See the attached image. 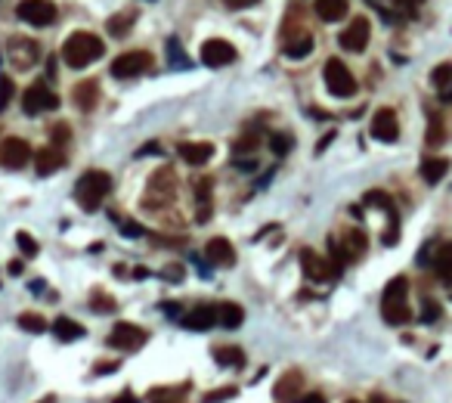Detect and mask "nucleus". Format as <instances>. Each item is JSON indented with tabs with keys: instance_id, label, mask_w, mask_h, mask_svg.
<instances>
[{
	"instance_id": "1",
	"label": "nucleus",
	"mask_w": 452,
	"mask_h": 403,
	"mask_svg": "<svg viewBox=\"0 0 452 403\" xmlns=\"http://www.w3.org/2000/svg\"><path fill=\"white\" fill-rule=\"evenodd\" d=\"M105 53V43L93 31H72L62 41V62L68 68H87Z\"/></svg>"
},
{
	"instance_id": "2",
	"label": "nucleus",
	"mask_w": 452,
	"mask_h": 403,
	"mask_svg": "<svg viewBox=\"0 0 452 403\" xmlns=\"http://www.w3.org/2000/svg\"><path fill=\"white\" fill-rule=\"evenodd\" d=\"M381 316L390 326H406L412 320V310H409V279L406 276H394L384 285L381 295Z\"/></svg>"
},
{
	"instance_id": "3",
	"label": "nucleus",
	"mask_w": 452,
	"mask_h": 403,
	"mask_svg": "<svg viewBox=\"0 0 452 403\" xmlns=\"http://www.w3.org/2000/svg\"><path fill=\"white\" fill-rule=\"evenodd\" d=\"M111 192V177L105 171H87L74 183V202L84 211H96Z\"/></svg>"
},
{
	"instance_id": "4",
	"label": "nucleus",
	"mask_w": 452,
	"mask_h": 403,
	"mask_svg": "<svg viewBox=\"0 0 452 403\" xmlns=\"http://www.w3.org/2000/svg\"><path fill=\"white\" fill-rule=\"evenodd\" d=\"M173 192H177V177H173V171L171 167H158V171L149 177L146 196H142V208H149V211L164 208V205L173 202Z\"/></svg>"
},
{
	"instance_id": "5",
	"label": "nucleus",
	"mask_w": 452,
	"mask_h": 403,
	"mask_svg": "<svg viewBox=\"0 0 452 403\" xmlns=\"http://www.w3.org/2000/svg\"><path fill=\"white\" fill-rule=\"evenodd\" d=\"M322 78H325V87L332 96H353L356 93V78H353V72L344 65V59H338V56H332V59L325 62V68H322Z\"/></svg>"
},
{
	"instance_id": "6",
	"label": "nucleus",
	"mask_w": 452,
	"mask_h": 403,
	"mask_svg": "<svg viewBox=\"0 0 452 403\" xmlns=\"http://www.w3.org/2000/svg\"><path fill=\"white\" fill-rule=\"evenodd\" d=\"M53 109H59V96H56L43 81H34L31 87L22 90V112L25 115H41V112H53Z\"/></svg>"
},
{
	"instance_id": "7",
	"label": "nucleus",
	"mask_w": 452,
	"mask_h": 403,
	"mask_svg": "<svg viewBox=\"0 0 452 403\" xmlns=\"http://www.w3.org/2000/svg\"><path fill=\"white\" fill-rule=\"evenodd\" d=\"M152 62H155L152 53H146V50H127V53L111 59L109 72L115 74V78H136V74H146L149 68H152Z\"/></svg>"
},
{
	"instance_id": "8",
	"label": "nucleus",
	"mask_w": 452,
	"mask_h": 403,
	"mask_svg": "<svg viewBox=\"0 0 452 403\" xmlns=\"http://www.w3.org/2000/svg\"><path fill=\"white\" fill-rule=\"evenodd\" d=\"M28 161H34V152H31L28 140H22V136H6V140L0 143V167H6V171H22Z\"/></svg>"
},
{
	"instance_id": "9",
	"label": "nucleus",
	"mask_w": 452,
	"mask_h": 403,
	"mask_svg": "<svg viewBox=\"0 0 452 403\" xmlns=\"http://www.w3.org/2000/svg\"><path fill=\"white\" fill-rule=\"evenodd\" d=\"M16 16L22 19V22L34 25V28H47V25L56 22V3L53 0H22V3L16 6Z\"/></svg>"
},
{
	"instance_id": "10",
	"label": "nucleus",
	"mask_w": 452,
	"mask_h": 403,
	"mask_svg": "<svg viewBox=\"0 0 452 403\" xmlns=\"http://www.w3.org/2000/svg\"><path fill=\"white\" fill-rule=\"evenodd\" d=\"M149 341V332L142 326H136V322H115L109 332V344L118 347V351H140L142 344Z\"/></svg>"
},
{
	"instance_id": "11",
	"label": "nucleus",
	"mask_w": 452,
	"mask_h": 403,
	"mask_svg": "<svg viewBox=\"0 0 452 403\" xmlns=\"http://www.w3.org/2000/svg\"><path fill=\"white\" fill-rule=\"evenodd\" d=\"M369 37H372V25L365 16H356L344 31L338 34V43L347 50V53H363L369 47Z\"/></svg>"
},
{
	"instance_id": "12",
	"label": "nucleus",
	"mask_w": 452,
	"mask_h": 403,
	"mask_svg": "<svg viewBox=\"0 0 452 403\" xmlns=\"http://www.w3.org/2000/svg\"><path fill=\"white\" fill-rule=\"evenodd\" d=\"M202 62L208 68H223V65H233L235 62V47L223 37H211V41L202 43Z\"/></svg>"
},
{
	"instance_id": "13",
	"label": "nucleus",
	"mask_w": 452,
	"mask_h": 403,
	"mask_svg": "<svg viewBox=\"0 0 452 403\" xmlns=\"http://www.w3.org/2000/svg\"><path fill=\"white\" fill-rule=\"evenodd\" d=\"M301 267H303V273H307V279H313V282H328V279L338 276L332 260L319 258L313 248H301Z\"/></svg>"
},
{
	"instance_id": "14",
	"label": "nucleus",
	"mask_w": 452,
	"mask_h": 403,
	"mask_svg": "<svg viewBox=\"0 0 452 403\" xmlns=\"http://www.w3.org/2000/svg\"><path fill=\"white\" fill-rule=\"evenodd\" d=\"M372 136L375 140H381V143H394L396 136H400V121H396V112L394 109H378L375 115H372Z\"/></svg>"
},
{
	"instance_id": "15",
	"label": "nucleus",
	"mask_w": 452,
	"mask_h": 403,
	"mask_svg": "<svg viewBox=\"0 0 452 403\" xmlns=\"http://www.w3.org/2000/svg\"><path fill=\"white\" fill-rule=\"evenodd\" d=\"M192 202H195V220L198 223H208L211 220V208H214V202H211V192H214V180L211 177H202L195 180V186H192Z\"/></svg>"
},
{
	"instance_id": "16",
	"label": "nucleus",
	"mask_w": 452,
	"mask_h": 403,
	"mask_svg": "<svg viewBox=\"0 0 452 403\" xmlns=\"http://www.w3.org/2000/svg\"><path fill=\"white\" fill-rule=\"evenodd\" d=\"M10 59H12V65H19V68H28V65H34L37 59H41V47H37V41H28V37H12L10 41Z\"/></svg>"
},
{
	"instance_id": "17",
	"label": "nucleus",
	"mask_w": 452,
	"mask_h": 403,
	"mask_svg": "<svg viewBox=\"0 0 452 403\" xmlns=\"http://www.w3.org/2000/svg\"><path fill=\"white\" fill-rule=\"evenodd\" d=\"M99 96H103V90H99V84L93 78L78 81V84H74V90H72V99H74V105H78L80 112H93V109H96Z\"/></svg>"
},
{
	"instance_id": "18",
	"label": "nucleus",
	"mask_w": 452,
	"mask_h": 403,
	"mask_svg": "<svg viewBox=\"0 0 452 403\" xmlns=\"http://www.w3.org/2000/svg\"><path fill=\"white\" fill-rule=\"evenodd\" d=\"M301 384H303V375L297 369H288L279 375L276 388H272V397H276L279 403H294V397L301 394Z\"/></svg>"
},
{
	"instance_id": "19",
	"label": "nucleus",
	"mask_w": 452,
	"mask_h": 403,
	"mask_svg": "<svg viewBox=\"0 0 452 403\" xmlns=\"http://www.w3.org/2000/svg\"><path fill=\"white\" fill-rule=\"evenodd\" d=\"M177 149H180V158H183L186 165H192V167H202V165H208V161L214 158V146L204 143V140H198V143L186 140V143H180Z\"/></svg>"
},
{
	"instance_id": "20",
	"label": "nucleus",
	"mask_w": 452,
	"mask_h": 403,
	"mask_svg": "<svg viewBox=\"0 0 452 403\" xmlns=\"http://www.w3.org/2000/svg\"><path fill=\"white\" fill-rule=\"evenodd\" d=\"M204 258H208L214 267H233L235 264V248L229 245V239L214 236V239H208V245H204Z\"/></svg>"
},
{
	"instance_id": "21",
	"label": "nucleus",
	"mask_w": 452,
	"mask_h": 403,
	"mask_svg": "<svg viewBox=\"0 0 452 403\" xmlns=\"http://www.w3.org/2000/svg\"><path fill=\"white\" fill-rule=\"evenodd\" d=\"M183 322L186 329H192V332H204V329H211V326H217V304H202V307H195V310H189V313L183 316Z\"/></svg>"
},
{
	"instance_id": "22",
	"label": "nucleus",
	"mask_w": 452,
	"mask_h": 403,
	"mask_svg": "<svg viewBox=\"0 0 452 403\" xmlns=\"http://www.w3.org/2000/svg\"><path fill=\"white\" fill-rule=\"evenodd\" d=\"M65 165V152L56 146H43L41 152H34V167L41 177H47V174H56L59 167Z\"/></svg>"
},
{
	"instance_id": "23",
	"label": "nucleus",
	"mask_w": 452,
	"mask_h": 403,
	"mask_svg": "<svg viewBox=\"0 0 452 403\" xmlns=\"http://www.w3.org/2000/svg\"><path fill=\"white\" fill-rule=\"evenodd\" d=\"M433 273L443 285H452V239L443 242L437 248V258H433Z\"/></svg>"
},
{
	"instance_id": "24",
	"label": "nucleus",
	"mask_w": 452,
	"mask_h": 403,
	"mask_svg": "<svg viewBox=\"0 0 452 403\" xmlns=\"http://www.w3.org/2000/svg\"><path fill=\"white\" fill-rule=\"evenodd\" d=\"M217 320H220L223 329H239L241 320H245V310L235 301H223V304H217Z\"/></svg>"
},
{
	"instance_id": "25",
	"label": "nucleus",
	"mask_w": 452,
	"mask_h": 403,
	"mask_svg": "<svg viewBox=\"0 0 452 403\" xmlns=\"http://www.w3.org/2000/svg\"><path fill=\"white\" fill-rule=\"evenodd\" d=\"M214 360L226 369H239V366H245V351L239 344H220L214 347Z\"/></svg>"
},
{
	"instance_id": "26",
	"label": "nucleus",
	"mask_w": 452,
	"mask_h": 403,
	"mask_svg": "<svg viewBox=\"0 0 452 403\" xmlns=\"http://www.w3.org/2000/svg\"><path fill=\"white\" fill-rule=\"evenodd\" d=\"M316 16L322 22H341L347 16V0H316Z\"/></svg>"
},
{
	"instance_id": "27",
	"label": "nucleus",
	"mask_w": 452,
	"mask_h": 403,
	"mask_svg": "<svg viewBox=\"0 0 452 403\" xmlns=\"http://www.w3.org/2000/svg\"><path fill=\"white\" fill-rule=\"evenodd\" d=\"M341 245H344V251L350 254V260H356V258H363L365 248H369V236H365L363 229H347Z\"/></svg>"
},
{
	"instance_id": "28",
	"label": "nucleus",
	"mask_w": 452,
	"mask_h": 403,
	"mask_svg": "<svg viewBox=\"0 0 452 403\" xmlns=\"http://www.w3.org/2000/svg\"><path fill=\"white\" fill-rule=\"evenodd\" d=\"M53 335L59 341H74V338H84V326L74 320H68V316H56L53 320Z\"/></svg>"
},
{
	"instance_id": "29",
	"label": "nucleus",
	"mask_w": 452,
	"mask_h": 403,
	"mask_svg": "<svg viewBox=\"0 0 452 403\" xmlns=\"http://www.w3.org/2000/svg\"><path fill=\"white\" fill-rule=\"evenodd\" d=\"M446 171H449V161L446 158H424L421 161V177H424V183H440V180L446 177Z\"/></svg>"
},
{
	"instance_id": "30",
	"label": "nucleus",
	"mask_w": 452,
	"mask_h": 403,
	"mask_svg": "<svg viewBox=\"0 0 452 403\" xmlns=\"http://www.w3.org/2000/svg\"><path fill=\"white\" fill-rule=\"evenodd\" d=\"M282 53L288 56V59H303V56H310V53H313V37H310V34L291 37V41H285Z\"/></svg>"
},
{
	"instance_id": "31",
	"label": "nucleus",
	"mask_w": 452,
	"mask_h": 403,
	"mask_svg": "<svg viewBox=\"0 0 452 403\" xmlns=\"http://www.w3.org/2000/svg\"><path fill=\"white\" fill-rule=\"evenodd\" d=\"M105 28H109V34L111 37H124V34H130V28H133V12L130 10H124V12H115V16L105 22Z\"/></svg>"
},
{
	"instance_id": "32",
	"label": "nucleus",
	"mask_w": 452,
	"mask_h": 403,
	"mask_svg": "<svg viewBox=\"0 0 452 403\" xmlns=\"http://www.w3.org/2000/svg\"><path fill=\"white\" fill-rule=\"evenodd\" d=\"M19 329L28 335H43L47 332V320L41 313H19Z\"/></svg>"
},
{
	"instance_id": "33",
	"label": "nucleus",
	"mask_w": 452,
	"mask_h": 403,
	"mask_svg": "<svg viewBox=\"0 0 452 403\" xmlns=\"http://www.w3.org/2000/svg\"><path fill=\"white\" fill-rule=\"evenodd\" d=\"M363 202L369 205V208H384V211H387L390 217L396 214V211H394V202H390V198H387V192H381V189H372V192H365V198H363Z\"/></svg>"
},
{
	"instance_id": "34",
	"label": "nucleus",
	"mask_w": 452,
	"mask_h": 403,
	"mask_svg": "<svg viewBox=\"0 0 452 403\" xmlns=\"http://www.w3.org/2000/svg\"><path fill=\"white\" fill-rule=\"evenodd\" d=\"M257 146H260V130H254V127H251L248 134H241L239 140H235V155H241V152L251 155Z\"/></svg>"
},
{
	"instance_id": "35",
	"label": "nucleus",
	"mask_w": 452,
	"mask_h": 403,
	"mask_svg": "<svg viewBox=\"0 0 452 403\" xmlns=\"http://www.w3.org/2000/svg\"><path fill=\"white\" fill-rule=\"evenodd\" d=\"M431 84L437 87V90H446V87L452 84V62H440V65L433 68V74H431Z\"/></svg>"
},
{
	"instance_id": "36",
	"label": "nucleus",
	"mask_w": 452,
	"mask_h": 403,
	"mask_svg": "<svg viewBox=\"0 0 452 403\" xmlns=\"http://www.w3.org/2000/svg\"><path fill=\"white\" fill-rule=\"evenodd\" d=\"M90 307L96 310V313H115V298L111 295H105V291H93V298H90Z\"/></svg>"
},
{
	"instance_id": "37",
	"label": "nucleus",
	"mask_w": 452,
	"mask_h": 403,
	"mask_svg": "<svg viewBox=\"0 0 452 403\" xmlns=\"http://www.w3.org/2000/svg\"><path fill=\"white\" fill-rule=\"evenodd\" d=\"M167 62H171V65H177V68H186V65H189V59L183 56V50H180V41H177V37H171V41H167Z\"/></svg>"
},
{
	"instance_id": "38",
	"label": "nucleus",
	"mask_w": 452,
	"mask_h": 403,
	"mask_svg": "<svg viewBox=\"0 0 452 403\" xmlns=\"http://www.w3.org/2000/svg\"><path fill=\"white\" fill-rule=\"evenodd\" d=\"M118 229H121V236H127V239H142V236H146V227L136 220H127V217L118 220Z\"/></svg>"
},
{
	"instance_id": "39",
	"label": "nucleus",
	"mask_w": 452,
	"mask_h": 403,
	"mask_svg": "<svg viewBox=\"0 0 452 403\" xmlns=\"http://www.w3.org/2000/svg\"><path fill=\"white\" fill-rule=\"evenodd\" d=\"M12 96H16V84H12V78L10 74H0V112L12 103Z\"/></svg>"
},
{
	"instance_id": "40",
	"label": "nucleus",
	"mask_w": 452,
	"mask_h": 403,
	"mask_svg": "<svg viewBox=\"0 0 452 403\" xmlns=\"http://www.w3.org/2000/svg\"><path fill=\"white\" fill-rule=\"evenodd\" d=\"M291 146H294V136L291 134H270V149L276 155H285Z\"/></svg>"
},
{
	"instance_id": "41",
	"label": "nucleus",
	"mask_w": 452,
	"mask_h": 403,
	"mask_svg": "<svg viewBox=\"0 0 452 403\" xmlns=\"http://www.w3.org/2000/svg\"><path fill=\"white\" fill-rule=\"evenodd\" d=\"M239 394V388H217V391H208L202 403H223V400H233Z\"/></svg>"
},
{
	"instance_id": "42",
	"label": "nucleus",
	"mask_w": 452,
	"mask_h": 403,
	"mask_svg": "<svg viewBox=\"0 0 452 403\" xmlns=\"http://www.w3.org/2000/svg\"><path fill=\"white\" fill-rule=\"evenodd\" d=\"M443 140V121L437 115H431V127H427V146H440Z\"/></svg>"
},
{
	"instance_id": "43",
	"label": "nucleus",
	"mask_w": 452,
	"mask_h": 403,
	"mask_svg": "<svg viewBox=\"0 0 452 403\" xmlns=\"http://www.w3.org/2000/svg\"><path fill=\"white\" fill-rule=\"evenodd\" d=\"M437 320H440V304L424 298V304H421V322H437Z\"/></svg>"
},
{
	"instance_id": "44",
	"label": "nucleus",
	"mask_w": 452,
	"mask_h": 403,
	"mask_svg": "<svg viewBox=\"0 0 452 403\" xmlns=\"http://www.w3.org/2000/svg\"><path fill=\"white\" fill-rule=\"evenodd\" d=\"M68 143H72V130H68L65 124H56V127H53V146L56 149H65Z\"/></svg>"
},
{
	"instance_id": "45",
	"label": "nucleus",
	"mask_w": 452,
	"mask_h": 403,
	"mask_svg": "<svg viewBox=\"0 0 452 403\" xmlns=\"http://www.w3.org/2000/svg\"><path fill=\"white\" fill-rule=\"evenodd\" d=\"M16 242H19V248L25 251V258H34V254H37V242L31 239L28 233H19V236H16Z\"/></svg>"
},
{
	"instance_id": "46",
	"label": "nucleus",
	"mask_w": 452,
	"mask_h": 403,
	"mask_svg": "<svg viewBox=\"0 0 452 403\" xmlns=\"http://www.w3.org/2000/svg\"><path fill=\"white\" fill-rule=\"evenodd\" d=\"M294 403H325V397L319 394V391H310V394H301Z\"/></svg>"
},
{
	"instance_id": "47",
	"label": "nucleus",
	"mask_w": 452,
	"mask_h": 403,
	"mask_svg": "<svg viewBox=\"0 0 452 403\" xmlns=\"http://www.w3.org/2000/svg\"><path fill=\"white\" fill-rule=\"evenodd\" d=\"M223 3H226L229 10H245V6H254L257 0H223Z\"/></svg>"
},
{
	"instance_id": "48",
	"label": "nucleus",
	"mask_w": 452,
	"mask_h": 403,
	"mask_svg": "<svg viewBox=\"0 0 452 403\" xmlns=\"http://www.w3.org/2000/svg\"><path fill=\"white\" fill-rule=\"evenodd\" d=\"M115 369H118V363H96V366H93L96 375H109V372H115Z\"/></svg>"
},
{
	"instance_id": "49",
	"label": "nucleus",
	"mask_w": 452,
	"mask_h": 403,
	"mask_svg": "<svg viewBox=\"0 0 452 403\" xmlns=\"http://www.w3.org/2000/svg\"><path fill=\"white\" fill-rule=\"evenodd\" d=\"M235 167H241V171H248V174H251L254 167H257V161H254V158H245V161H241V158H235Z\"/></svg>"
},
{
	"instance_id": "50",
	"label": "nucleus",
	"mask_w": 452,
	"mask_h": 403,
	"mask_svg": "<svg viewBox=\"0 0 452 403\" xmlns=\"http://www.w3.org/2000/svg\"><path fill=\"white\" fill-rule=\"evenodd\" d=\"M164 279H173V282H180V279H183V273H180V267H167Z\"/></svg>"
},
{
	"instance_id": "51",
	"label": "nucleus",
	"mask_w": 452,
	"mask_h": 403,
	"mask_svg": "<svg viewBox=\"0 0 452 403\" xmlns=\"http://www.w3.org/2000/svg\"><path fill=\"white\" fill-rule=\"evenodd\" d=\"M332 140H334V130H332V134H325V136H322V140H319V146H316V152H322V149H325Z\"/></svg>"
},
{
	"instance_id": "52",
	"label": "nucleus",
	"mask_w": 452,
	"mask_h": 403,
	"mask_svg": "<svg viewBox=\"0 0 452 403\" xmlns=\"http://www.w3.org/2000/svg\"><path fill=\"white\" fill-rule=\"evenodd\" d=\"M146 152H149V155H152V152H161V149H158V143H149V146H146V149H140V152H136V155H146Z\"/></svg>"
},
{
	"instance_id": "53",
	"label": "nucleus",
	"mask_w": 452,
	"mask_h": 403,
	"mask_svg": "<svg viewBox=\"0 0 452 403\" xmlns=\"http://www.w3.org/2000/svg\"><path fill=\"white\" fill-rule=\"evenodd\" d=\"M152 400H155V403H180L177 394H171V397H152Z\"/></svg>"
},
{
	"instance_id": "54",
	"label": "nucleus",
	"mask_w": 452,
	"mask_h": 403,
	"mask_svg": "<svg viewBox=\"0 0 452 403\" xmlns=\"http://www.w3.org/2000/svg\"><path fill=\"white\" fill-rule=\"evenodd\" d=\"M115 403H136V397L133 394H121V397H115Z\"/></svg>"
},
{
	"instance_id": "55",
	"label": "nucleus",
	"mask_w": 452,
	"mask_h": 403,
	"mask_svg": "<svg viewBox=\"0 0 452 403\" xmlns=\"http://www.w3.org/2000/svg\"><path fill=\"white\" fill-rule=\"evenodd\" d=\"M10 273H12V276H19V273H22V260H12V264H10Z\"/></svg>"
},
{
	"instance_id": "56",
	"label": "nucleus",
	"mask_w": 452,
	"mask_h": 403,
	"mask_svg": "<svg viewBox=\"0 0 452 403\" xmlns=\"http://www.w3.org/2000/svg\"><path fill=\"white\" fill-rule=\"evenodd\" d=\"M443 103H452V87H446L443 90Z\"/></svg>"
},
{
	"instance_id": "57",
	"label": "nucleus",
	"mask_w": 452,
	"mask_h": 403,
	"mask_svg": "<svg viewBox=\"0 0 452 403\" xmlns=\"http://www.w3.org/2000/svg\"><path fill=\"white\" fill-rule=\"evenodd\" d=\"M37 403H56V397H53V394H47V397H41Z\"/></svg>"
},
{
	"instance_id": "58",
	"label": "nucleus",
	"mask_w": 452,
	"mask_h": 403,
	"mask_svg": "<svg viewBox=\"0 0 452 403\" xmlns=\"http://www.w3.org/2000/svg\"><path fill=\"white\" fill-rule=\"evenodd\" d=\"M369 403H387V400H384V397L381 394H375V397H372V400Z\"/></svg>"
},
{
	"instance_id": "59",
	"label": "nucleus",
	"mask_w": 452,
	"mask_h": 403,
	"mask_svg": "<svg viewBox=\"0 0 452 403\" xmlns=\"http://www.w3.org/2000/svg\"><path fill=\"white\" fill-rule=\"evenodd\" d=\"M409 3H421V0H409Z\"/></svg>"
},
{
	"instance_id": "60",
	"label": "nucleus",
	"mask_w": 452,
	"mask_h": 403,
	"mask_svg": "<svg viewBox=\"0 0 452 403\" xmlns=\"http://www.w3.org/2000/svg\"><path fill=\"white\" fill-rule=\"evenodd\" d=\"M347 403H359V400H347Z\"/></svg>"
}]
</instances>
